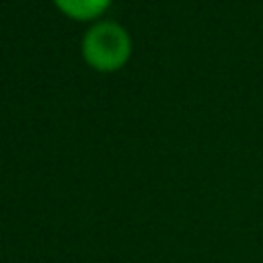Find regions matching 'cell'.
<instances>
[{
    "instance_id": "6da1fadb",
    "label": "cell",
    "mask_w": 263,
    "mask_h": 263,
    "mask_svg": "<svg viewBox=\"0 0 263 263\" xmlns=\"http://www.w3.org/2000/svg\"><path fill=\"white\" fill-rule=\"evenodd\" d=\"M132 53V39L127 31L111 21L97 23L82 39V55L86 64L99 72L119 70Z\"/></svg>"
},
{
    "instance_id": "7a4b0ae2",
    "label": "cell",
    "mask_w": 263,
    "mask_h": 263,
    "mask_svg": "<svg viewBox=\"0 0 263 263\" xmlns=\"http://www.w3.org/2000/svg\"><path fill=\"white\" fill-rule=\"evenodd\" d=\"M53 2L64 14L72 16L76 21L95 18L101 12H105L107 6L111 4V0H53Z\"/></svg>"
}]
</instances>
